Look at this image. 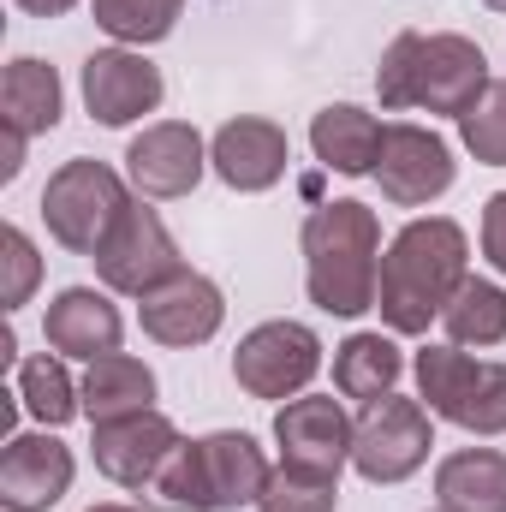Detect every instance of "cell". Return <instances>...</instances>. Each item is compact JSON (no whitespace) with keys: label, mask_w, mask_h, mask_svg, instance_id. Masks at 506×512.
<instances>
[{"label":"cell","mask_w":506,"mask_h":512,"mask_svg":"<svg viewBox=\"0 0 506 512\" xmlns=\"http://www.w3.org/2000/svg\"><path fill=\"white\" fill-rule=\"evenodd\" d=\"M471 245L465 227L447 215L411 221L399 227V239L381 256V286H376V310L393 334H429V322L453 304V292L471 280Z\"/></svg>","instance_id":"obj_1"},{"label":"cell","mask_w":506,"mask_h":512,"mask_svg":"<svg viewBox=\"0 0 506 512\" xmlns=\"http://www.w3.org/2000/svg\"><path fill=\"white\" fill-rule=\"evenodd\" d=\"M381 286V221L370 203H322L304 221V292L328 316L376 310Z\"/></svg>","instance_id":"obj_2"},{"label":"cell","mask_w":506,"mask_h":512,"mask_svg":"<svg viewBox=\"0 0 506 512\" xmlns=\"http://www.w3.org/2000/svg\"><path fill=\"white\" fill-rule=\"evenodd\" d=\"M381 108H429V114H465L483 90H489V60L471 36H423V30H399L387 42L376 66Z\"/></svg>","instance_id":"obj_3"},{"label":"cell","mask_w":506,"mask_h":512,"mask_svg":"<svg viewBox=\"0 0 506 512\" xmlns=\"http://www.w3.org/2000/svg\"><path fill=\"white\" fill-rule=\"evenodd\" d=\"M268 477L274 471H268V459H262V447L251 435L221 429V435H203V441H179L149 489L179 512H233L245 501H262Z\"/></svg>","instance_id":"obj_4"},{"label":"cell","mask_w":506,"mask_h":512,"mask_svg":"<svg viewBox=\"0 0 506 512\" xmlns=\"http://www.w3.org/2000/svg\"><path fill=\"white\" fill-rule=\"evenodd\" d=\"M126 209H131L126 179L108 161H84V155L66 161L48 179V191H42V221H48L54 245H66V251H78V256L102 251Z\"/></svg>","instance_id":"obj_5"},{"label":"cell","mask_w":506,"mask_h":512,"mask_svg":"<svg viewBox=\"0 0 506 512\" xmlns=\"http://www.w3.org/2000/svg\"><path fill=\"white\" fill-rule=\"evenodd\" d=\"M417 387L435 417H447L471 435H506V364L471 358L459 346H423Z\"/></svg>","instance_id":"obj_6"},{"label":"cell","mask_w":506,"mask_h":512,"mask_svg":"<svg viewBox=\"0 0 506 512\" xmlns=\"http://www.w3.org/2000/svg\"><path fill=\"white\" fill-rule=\"evenodd\" d=\"M429 447H435L429 411L417 399H399V393L364 405V417L352 429V465L364 483H405L411 471H423Z\"/></svg>","instance_id":"obj_7"},{"label":"cell","mask_w":506,"mask_h":512,"mask_svg":"<svg viewBox=\"0 0 506 512\" xmlns=\"http://www.w3.org/2000/svg\"><path fill=\"white\" fill-rule=\"evenodd\" d=\"M90 262H96L102 286H114V292H126V298H149L155 286H167V280L185 274L173 233H167L161 215L143 209V203H131L126 215H120V227L108 233V245L90 256Z\"/></svg>","instance_id":"obj_8"},{"label":"cell","mask_w":506,"mask_h":512,"mask_svg":"<svg viewBox=\"0 0 506 512\" xmlns=\"http://www.w3.org/2000/svg\"><path fill=\"white\" fill-rule=\"evenodd\" d=\"M316 370H322V340L304 322H262L233 352V376L251 399H292L316 382Z\"/></svg>","instance_id":"obj_9"},{"label":"cell","mask_w":506,"mask_h":512,"mask_svg":"<svg viewBox=\"0 0 506 512\" xmlns=\"http://www.w3.org/2000/svg\"><path fill=\"white\" fill-rule=\"evenodd\" d=\"M453 149L447 137H435L429 126H387L381 131V155H376V179L381 197L399 209H423L435 197L453 191Z\"/></svg>","instance_id":"obj_10"},{"label":"cell","mask_w":506,"mask_h":512,"mask_svg":"<svg viewBox=\"0 0 506 512\" xmlns=\"http://www.w3.org/2000/svg\"><path fill=\"white\" fill-rule=\"evenodd\" d=\"M352 417L334 393H304L286 399L274 411V441H280V465H304V471H328L340 477V465L352 459Z\"/></svg>","instance_id":"obj_11"},{"label":"cell","mask_w":506,"mask_h":512,"mask_svg":"<svg viewBox=\"0 0 506 512\" xmlns=\"http://www.w3.org/2000/svg\"><path fill=\"white\" fill-rule=\"evenodd\" d=\"M137 322H143V334L161 340V346H203V340L221 334L227 298H221V286H215L209 274L185 268L179 280L155 286V292L137 304Z\"/></svg>","instance_id":"obj_12"},{"label":"cell","mask_w":506,"mask_h":512,"mask_svg":"<svg viewBox=\"0 0 506 512\" xmlns=\"http://www.w3.org/2000/svg\"><path fill=\"white\" fill-rule=\"evenodd\" d=\"M173 447H179V429H173L155 405H149V411H131V417H114V423H96V441H90L96 471H102L108 483H120V489L155 483L161 465L173 459Z\"/></svg>","instance_id":"obj_13"},{"label":"cell","mask_w":506,"mask_h":512,"mask_svg":"<svg viewBox=\"0 0 506 512\" xmlns=\"http://www.w3.org/2000/svg\"><path fill=\"white\" fill-rule=\"evenodd\" d=\"M203 167H209L203 137H197V126H185V120H161V126H149L143 137H131V149H126L131 185L143 197H155V203L191 197L197 179H203Z\"/></svg>","instance_id":"obj_14"},{"label":"cell","mask_w":506,"mask_h":512,"mask_svg":"<svg viewBox=\"0 0 506 512\" xmlns=\"http://www.w3.org/2000/svg\"><path fill=\"white\" fill-rule=\"evenodd\" d=\"M84 108L102 126H131L161 108V72L131 48H96L84 60Z\"/></svg>","instance_id":"obj_15"},{"label":"cell","mask_w":506,"mask_h":512,"mask_svg":"<svg viewBox=\"0 0 506 512\" xmlns=\"http://www.w3.org/2000/svg\"><path fill=\"white\" fill-rule=\"evenodd\" d=\"M72 447L54 435H12L0 453V507L6 512H48L72 489Z\"/></svg>","instance_id":"obj_16"},{"label":"cell","mask_w":506,"mask_h":512,"mask_svg":"<svg viewBox=\"0 0 506 512\" xmlns=\"http://www.w3.org/2000/svg\"><path fill=\"white\" fill-rule=\"evenodd\" d=\"M209 161H215V173L233 191H268V185H280V173L292 161V143H286V131L274 126V120L245 114V120H227V126L215 131Z\"/></svg>","instance_id":"obj_17"},{"label":"cell","mask_w":506,"mask_h":512,"mask_svg":"<svg viewBox=\"0 0 506 512\" xmlns=\"http://www.w3.org/2000/svg\"><path fill=\"white\" fill-rule=\"evenodd\" d=\"M42 334H48V346H54L60 358H84V364H96V358L120 352L126 322H120V310H114L96 286H66V292L48 304Z\"/></svg>","instance_id":"obj_18"},{"label":"cell","mask_w":506,"mask_h":512,"mask_svg":"<svg viewBox=\"0 0 506 512\" xmlns=\"http://www.w3.org/2000/svg\"><path fill=\"white\" fill-rule=\"evenodd\" d=\"M381 131L387 126H381L376 114H364V108H352V102H334V108L316 114L310 149H316L322 167H334V173H346V179H364V173H376Z\"/></svg>","instance_id":"obj_19"},{"label":"cell","mask_w":506,"mask_h":512,"mask_svg":"<svg viewBox=\"0 0 506 512\" xmlns=\"http://www.w3.org/2000/svg\"><path fill=\"white\" fill-rule=\"evenodd\" d=\"M435 501L441 512H506V453L465 447L435 465Z\"/></svg>","instance_id":"obj_20"},{"label":"cell","mask_w":506,"mask_h":512,"mask_svg":"<svg viewBox=\"0 0 506 512\" xmlns=\"http://www.w3.org/2000/svg\"><path fill=\"white\" fill-rule=\"evenodd\" d=\"M78 399H84L90 423H114V417H131V411L155 405V376H149V364H137L126 352H108V358H96L84 370Z\"/></svg>","instance_id":"obj_21"},{"label":"cell","mask_w":506,"mask_h":512,"mask_svg":"<svg viewBox=\"0 0 506 512\" xmlns=\"http://www.w3.org/2000/svg\"><path fill=\"white\" fill-rule=\"evenodd\" d=\"M0 120L18 137H36V131L60 126V78H54V66H42L30 54L12 60L6 78H0Z\"/></svg>","instance_id":"obj_22"},{"label":"cell","mask_w":506,"mask_h":512,"mask_svg":"<svg viewBox=\"0 0 506 512\" xmlns=\"http://www.w3.org/2000/svg\"><path fill=\"white\" fill-rule=\"evenodd\" d=\"M399 370H405V358H399V346L387 334H352L334 352V387L346 399H364V405L387 399L393 382H399Z\"/></svg>","instance_id":"obj_23"},{"label":"cell","mask_w":506,"mask_h":512,"mask_svg":"<svg viewBox=\"0 0 506 512\" xmlns=\"http://www.w3.org/2000/svg\"><path fill=\"white\" fill-rule=\"evenodd\" d=\"M441 328L453 346H495L506 340V286L495 280H465L453 304L441 310Z\"/></svg>","instance_id":"obj_24"},{"label":"cell","mask_w":506,"mask_h":512,"mask_svg":"<svg viewBox=\"0 0 506 512\" xmlns=\"http://www.w3.org/2000/svg\"><path fill=\"white\" fill-rule=\"evenodd\" d=\"M18 405H24L30 417H42L48 429L72 423V417L84 411L78 382L66 376V364H60V358H24V364H18Z\"/></svg>","instance_id":"obj_25"},{"label":"cell","mask_w":506,"mask_h":512,"mask_svg":"<svg viewBox=\"0 0 506 512\" xmlns=\"http://www.w3.org/2000/svg\"><path fill=\"white\" fill-rule=\"evenodd\" d=\"M340 507V477L328 471H304V465H280L262 489L256 512H334Z\"/></svg>","instance_id":"obj_26"},{"label":"cell","mask_w":506,"mask_h":512,"mask_svg":"<svg viewBox=\"0 0 506 512\" xmlns=\"http://www.w3.org/2000/svg\"><path fill=\"white\" fill-rule=\"evenodd\" d=\"M185 0H96V24L114 42H161L179 24Z\"/></svg>","instance_id":"obj_27"},{"label":"cell","mask_w":506,"mask_h":512,"mask_svg":"<svg viewBox=\"0 0 506 512\" xmlns=\"http://www.w3.org/2000/svg\"><path fill=\"white\" fill-rule=\"evenodd\" d=\"M459 137L483 167H506V78H489V90L459 114Z\"/></svg>","instance_id":"obj_28"},{"label":"cell","mask_w":506,"mask_h":512,"mask_svg":"<svg viewBox=\"0 0 506 512\" xmlns=\"http://www.w3.org/2000/svg\"><path fill=\"white\" fill-rule=\"evenodd\" d=\"M0 245H6V310H18V304L30 298V286H36L42 262H36L30 239H24L18 227H6V233H0Z\"/></svg>","instance_id":"obj_29"},{"label":"cell","mask_w":506,"mask_h":512,"mask_svg":"<svg viewBox=\"0 0 506 512\" xmlns=\"http://www.w3.org/2000/svg\"><path fill=\"white\" fill-rule=\"evenodd\" d=\"M483 256L506 274V191H495L483 203Z\"/></svg>","instance_id":"obj_30"},{"label":"cell","mask_w":506,"mask_h":512,"mask_svg":"<svg viewBox=\"0 0 506 512\" xmlns=\"http://www.w3.org/2000/svg\"><path fill=\"white\" fill-rule=\"evenodd\" d=\"M24 12H36V18H60V12H72L78 0H18Z\"/></svg>","instance_id":"obj_31"},{"label":"cell","mask_w":506,"mask_h":512,"mask_svg":"<svg viewBox=\"0 0 506 512\" xmlns=\"http://www.w3.org/2000/svg\"><path fill=\"white\" fill-rule=\"evenodd\" d=\"M90 512H131V507H90Z\"/></svg>","instance_id":"obj_32"},{"label":"cell","mask_w":506,"mask_h":512,"mask_svg":"<svg viewBox=\"0 0 506 512\" xmlns=\"http://www.w3.org/2000/svg\"><path fill=\"white\" fill-rule=\"evenodd\" d=\"M483 6H495V12H506V0H483Z\"/></svg>","instance_id":"obj_33"}]
</instances>
